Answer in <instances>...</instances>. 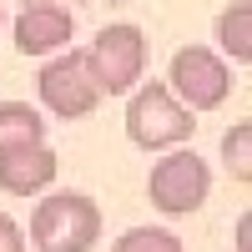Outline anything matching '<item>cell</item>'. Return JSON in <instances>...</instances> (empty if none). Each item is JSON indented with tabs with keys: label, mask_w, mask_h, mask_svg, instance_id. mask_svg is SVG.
<instances>
[{
	"label": "cell",
	"mask_w": 252,
	"mask_h": 252,
	"mask_svg": "<svg viewBox=\"0 0 252 252\" xmlns=\"http://www.w3.org/2000/svg\"><path fill=\"white\" fill-rule=\"evenodd\" d=\"M35 252H91L101 242V207L81 192H51L31 212Z\"/></svg>",
	"instance_id": "obj_1"
},
{
	"label": "cell",
	"mask_w": 252,
	"mask_h": 252,
	"mask_svg": "<svg viewBox=\"0 0 252 252\" xmlns=\"http://www.w3.org/2000/svg\"><path fill=\"white\" fill-rule=\"evenodd\" d=\"M126 136H131L141 152H172V146L192 141V111H187L161 81L136 86L131 101H126Z\"/></svg>",
	"instance_id": "obj_2"
},
{
	"label": "cell",
	"mask_w": 252,
	"mask_h": 252,
	"mask_svg": "<svg viewBox=\"0 0 252 252\" xmlns=\"http://www.w3.org/2000/svg\"><path fill=\"white\" fill-rule=\"evenodd\" d=\"M81 56H86V71L96 81V91L101 96H121V91H131L141 81L146 35H141V26H131V20H116V26H101L96 40H91V51H81Z\"/></svg>",
	"instance_id": "obj_3"
},
{
	"label": "cell",
	"mask_w": 252,
	"mask_h": 252,
	"mask_svg": "<svg viewBox=\"0 0 252 252\" xmlns=\"http://www.w3.org/2000/svg\"><path fill=\"white\" fill-rule=\"evenodd\" d=\"M207 192H212V172H207V161L197 152H166L146 177V197H152V207L161 217L197 212L207 202Z\"/></svg>",
	"instance_id": "obj_4"
},
{
	"label": "cell",
	"mask_w": 252,
	"mask_h": 252,
	"mask_svg": "<svg viewBox=\"0 0 252 252\" xmlns=\"http://www.w3.org/2000/svg\"><path fill=\"white\" fill-rule=\"evenodd\" d=\"M166 91H172L187 111H212L227 101L232 91V66L207 51V46H182L172 56V81H166Z\"/></svg>",
	"instance_id": "obj_5"
},
{
	"label": "cell",
	"mask_w": 252,
	"mask_h": 252,
	"mask_svg": "<svg viewBox=\"0 0 252 252\" xmlns=\"http://www.w3.org/2000/svg\"><path fill=\"white\" fill-rule=\"evenodd\" d=\"M40 101H46L56 116H66V121L96 111L101 91H96V81H91L81 51H66V56H56V61L40 66Z\"/></svg>",
	"instance_id": "obj_6"
},
{
	"label": "cell",
	"mask_w": 252,
	"mask_h": 252,
	"mask_svg": "<svg viewBox=\"0 0 252 252\" xmlns=\"http://www.w3.org/2000/svg\"><path fill=\"white\" fill-rule=\"evenodd\" d=\"M56 182V152L46 141H31V146H10L0 152V187L10 197H31V192H46Z\"/></svg>",
	"instance_id": "obj_7"
},
{
	"label": "cell",
	"mask_w": 252,
	"mask_h": 252,
	"mask_svg": "<svg viewBox=\"0 0 252 252\" xmlns=\"http://www.w3.org/2000/svg\"><path fill=\"white\" fill-rule=\"evenodd\" d=\"M76 20L66 5H26L15 20V51L20 56H51L71 40Z\"/></svg>",
	"instance_id": "obj_8"
},
{
	"label": "cell",
	"mask_w": 252,
	"mask_h": 252,
	"mask_svg": "<svg viewBox=\"0 0 252 252\" xmlns=\"http://www.w3.org/2000/svg\"><path fill=\"white\" fill-rule=\"evenodd\" d=\"M31 141H46V121H40V111H31L26 101H5V106H0V152L31 146Z\"/></svg>",
	"instance_id": "obj_9"
},
{
	"label": "cell",
	"mask_w": 252,
	"mask_h": 252,
	"mask_svg": "<svg viewBox=\"0 0 252 252\" xmlns=\"http://www.w3.org/2000/svg\"><path fill=\"white\" fill-rule=\"evenodd\" d=\"M217 35L232 61H252V0H232L217 15Z\"/></svg>",
	"instance_id": "obj_10"
},
{
	"label": "cell",
	"mask_w": 252,
	"mask_h": 252,
	"mask_svg": "<svg viewBox=\"0 0 252 252\" xmlns=\"http://www.w3.org/2000/svg\"><path fill=\"white\" fill-rule=\"evenodd\" d=\"M222 157H227L237 182H252V121H237L232 131L222 136Z\"/></svg>",
	"instance_id": "obj_11"
},
{
	"label": "cell",
	"mask_w": 252,
	"mask_h": 252,
	"mask_svg": "<svg viewBox=\"0 0 252 252\" xmlns=\"http://www.w3.org/2000/svg\"><path fill=\"white\" fill-rule=\"evenodd\" d=\"M111 252H182L177 232H166V227H131V232H121Z\"/></svg>",
	"instance_id": "obj_12"
},
{
	"label": "cell",
	"mask_w": 252,
	"mask_h": 252,
	"mask_svg": "<svg viewBox=\"0 0 252 252\" xmlns=\"http://www.w3.org/2000/svg\"><path fill=\"white\" fill-rule=\"evenodd\" d=\"M0 252H26V232H20V222L0 212Z\"/></svg>",
	"instance_id": "obj_13"
},
{
	"label": "cell",
	"mask_w": 252,
	"mask_h": 252,
	"mask_svg": "<svg viewBox=\"0 0 252 252\" xmlns=\"http://www.w3.org/2000/svg\"><path fill=\"white\" fill-rule=\"evenodd\" d=\"M20 5H86V0H20Z\"/></svg>",
	"instance_id": "obj_14"
},
{
	"label": "cell",
	"mask_w": 252,
	"mask_h": 252,
	"mask_svg": "<svg viewBox=\"0 0 252 252\" xmlns=\"http://www.w3.org/2000/svg\"><path fill=\"white\" fill-rule=\"evenodd\" d=\"M247 222H252V217H237V242H242V252H247V237H252V232H247Z\"/></svg>",
	"instance_id": "obj_15"
},
{
	"label": "cell",
	"mask_w": 252,
	"mask_h": 252,
	"mask_svg": "<svg viewBox=\"0 0 252 252\" xmlns=\"http://www.w3.org/2000/svg\"><path fill=\"white\" fill-rule=\"evenodd\" d=\"M0 26H5V15H0Z\"/></svg>",
	"instance_id": "obj_16"
}]
</instances>
